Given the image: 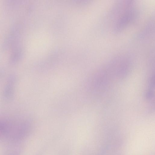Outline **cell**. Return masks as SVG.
Returning <instances> with one entry per match:
<instances>
[{"mask_svg": "<svg viewBox=\"0 0 155 155\" xmlns=\"http://www.w3.org/2000/svg\"><path fill=\"white\" fill-rule=\"evenodd\" d=\"M16 81L14 76L11 77L5 87L3 93L4 98L9 100L11 99L14 94V86Z\"/></svg>", "mask_w": 155, "mask_h": 155, "instance_id": "1", "label": "cell"}]
</instances>
